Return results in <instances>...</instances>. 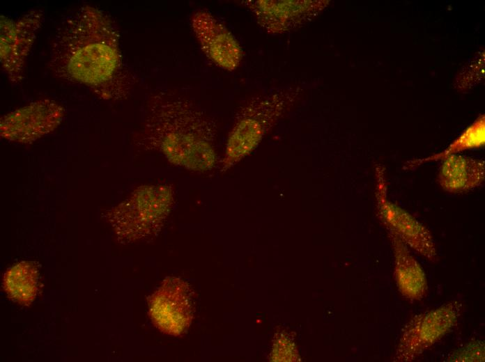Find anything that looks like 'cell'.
I'll return each mask as SVG.
<instances>
[{"instance_id": "1", "label": "cell", "mask_w": 485, "mask_h": 362, "mask_svg": "<svg viewBox=\"0 0 485 362\" xmlns=\"http://www.w3.org/2000/svg\"><path fill=\"white\" fill-rule=\"evenodd\" d=\"M48 63L59 78L91 88L102 98H112L121 65L114 20L98 8L80 6L58 28Z\"/></svg>"}, {"instance_id": "2", "label": "cell", "mask_w": 485, "mask_h": 362, "mask_svg": "<svg viewBox=\"0 0 485 362\" xmlns=\"http://www.w3.org/2000/svg\"><path fill=\"white\" fill-rule=\"evenodd\" d=\"M215 138V122L199 106L161 93L151 102L139 142L174 165L205 171L216 162Z\"/></svg>"}, {"instance_id": "3", "label": "cell", "mask_w": 485, "mask_h": 362, "mask_svg": "<svg viewBox=\"0 0 485 362\" xmlns=\"http://www.w3.org/2000/svg\"><path fill=\"white\" fill-rule=\"evenodd\" d=\"M289 88L254 97L238 112L226 141L222 171L249 155L298 97Z\"/></svg>"}, {"instance_id": "4", "label": "cell", "mask_w": 485, "mask_h": 362, "mask_svg": "<svg viewBox=\"0 0 485 362\" xmlns=\"http://www.w3.org/2000/svg\"><path fill=\"white\" fill-rule=\"evenodd\" d=\"M174 191L166 184L141 186L109 214L118 236L133 241L156 232L168 215Z\"/></svg>"}, {"instance_id": "5", "label": "cell", "mask_w": 485, "mask_h": 362, "mask_svg": "<svg viewBox=\"0 0 485 362\" xmlns=\"http://www.w3.org/2000/svg\"><path fill=\"white\" fill-rule=\"evenodd\" d=\"M461 310L462 304L452 301L413 317L402 330L393 361L418 358L456 326Z\"/></svg>"}, {"instance_id": "6", "label": "cell", "mask_w": 485, "mask_h": 362, "mask_svg": "<svg viewBox=\"0 0 485 362\" xmlns=\"http://www.w3.org/2000/svg\"><path fill=\"white\" fill-rule=\"evenodd\" d=\"M375 172L378 215L386 229L396 233L407 246L428 260L437 261L438 252L430 231L409 212L390 200L384 166L377 165Z\"/></svg>"}, {"instance_id": "7", "label": "cell", "mask_w": 485, "mask_h": 362, "mask_svg": "<svg viewBox=\"0 0 485 362\" xmlns=\"http://www.w3.org/2000/svg\"><path fill=\"white\" fill-rule=\"evenodd\" d=\"M43 17L40 9L29 10L17 19L1 15L0 61L13 84L22 79L26 60Z\"/></svg>"}, {"instance_id": "8", "label": "cell", "mask_w": 485, "mask_h": 362, "mask_svg": "<svg viewBox=\"0 0 485 362\" xmlns=\"http://www.w3.org/2000/svg\"><path fill=\"white\" fill-rule=\"evenodd\" d=\"M64 114L63 107L52 100L30 103L1 118V136L17 143H33L54 131Z\"/></svg>"}, {"instance_id": "9", "label": "cell", "mask_w": 485, "mask_h": 362, "mask_svg": "<svg viewBox=\"0 0 485 362\" xmlns=\"http://www.w3.org/2000/svg\"><path fill=\"white\" fill-rule=\"evenodd\" d=\"M328 1L249 0L242 1L268 33L281 34L302 26L314 18Z\"/></svg>"}, {"instance_id": "10", "label": "cell", "mask_w": 485, "mask_h": 362, "mask_svg": "<svg viewBox=\"0 0 485 362\" xmlns=\"http://www.w3.org/2000/svg\"><path fill=\"white\" fill-rule=\"evenodd\" d=\"M190 24L201 49L217 65L227 70L239 65L243 52L238 42L210 12H194Z\"/></svg>"}, {"instance_id": "11", "label": "cell", "mask_w": 485, "mask_h": 362, "mask_svg": "<svg viewBox=\"0 0 485 362\" xmlns=\"http://www.w3.org/2000/svg\"><path fill=\"white\" fill-rule=\"evenodd\" d=\"M150 315L160 330L178 335L191 321L189 289L182 281L171 278L165 280L150 300Z\"/></svg>"}, {"instance_id": "12", "label": "cell", "mask_w": 485, "mask_h": 362, "mask_svg": "<svg viewBox=\"0 0 485 362\" xmlns=\"http://www.w3.org/2000/svg\"><path fill=\"white\" fill-rule=\"evenodd\" d=\"M437 180L443 190L451 194L468 192L484 182V161L458 154L442 159Z\"/></svg>"}, {"instance_id": "13", "label": "cell", "mask_w": 485, "mask_h": 362, "mask_svg": "<svg viewBox=\"0 0 485 362\" xmlns=\"http://www.w3.org/2000/svg\"><path fill=\"white\" fill-rule=\"evenodd\" d=\"M394 258V276L401 294L411 300H420L427 293L425 273L408 246L394 232L387 230Z\"/></svg>"}, {"instance_id": "14", "label": "cell", "mask_w": 485, "mask_h": 362, "mask_svg": "<svg viewBox=\"0 0 485 362\" xmlns=\"http://www.w3.org/2000/svg\"><path fill=\"white\" fill-rule=\"evenodd\" d=\"M37 283V269L27 262L10 267L3 278V286L8 295L22 305H29L35 299Z\"/></svg>"}, {"instance_id": "15", "label": "cell", "mask_w": 485, "mask_h": 362, "mask_svg": "<svg viewBox=\"0 0 485 362\" xmlns=\"http://www.w3.org/2000/svg\"><path fill=\"white\" fill-rule=\"evenodd\" d=\"M485 143V118L484 114L469 125L445 150L433 155L408 161L405 164L406 170H413L425 163L442 160L445 157L459 152L482 148Z\"/></svg>"}, {"instance_id": "16", "label": "cell", "mask_w": 485, "mask_h": 362, "mask_svg": "<svg viewBox=\"0 0 485 362\" xmlns=\"http://www.w3.org/2000/svg\"><path fill=\"white\" fill-rule=\"evenodd\" d=\"M448 361H484V343L482 340H475L467 343L463 347L455 350L447 359Z\"/></svg>"}]
</instances>
